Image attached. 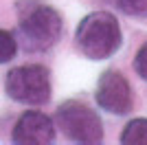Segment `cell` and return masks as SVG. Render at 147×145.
Listing matches in <instances>:
<instances>
[{"label":"cell","mask_w":147,"mask_h":145,"mask_svg":"<svg viewBox=\"0 0 147 145\" xmlns=\"http://www.w3.org/2000/svg\"><path fill=\"white\" fill-rule=\"evenodd\" d=\"M75 42L81 55L88 60L101 62L108 60L121 48L123 33L121 24L114 18V13L108 11H92L77 24L75 31Z\"/></svg>","instance_id":"6da1fadb"},{"label":"cell","mask_w":147,"mask_h":145,"mask_svg":"<svg viewBox=\"0 0 147 145\" xmlns=\"http://www.w3.org/2000/svg\"><path fill=\"white\" fill-rule=\"evenodd\" d=\"M18 29L26 51L42 53V51H49L59 42L61 33H64V20H61L57 9L33 2L20 11Z\"/></svg>","instance_id":"7a4b0ae2"},{"label":"cell","mask_w":147,"mask_h":145,"mask_svg":"<svg viewBox=\"0 0 147 145\" xmlns=\"http://www.w3.org/2000/svg\"><path fill=\"white\" fill-rule=\"evenodd\" d=\"M55 125L73 143L94 145L103 141V123L97 110L75 99H68L55 110Z\"/></svg>","instance_id":"3957f363"},{"label":"cell","mask_w":147,"mask_h":145,"mask_svg":"<svg viewBox=\"0 0 147 145\" xmlns=\"http://www.w3.org/2000/svg\"><path fill=\"white\" fill-rule=\"evenodd\" d=\"M5 92L16 103L44 106L51 101V72L42 64H29L9 70L5 79Z\"/></svg>","instance_id":"277c9868"},{"label":"cell","mask_w":147,"mask_h":145,"mask_svg":"<svg viewBox=\"0 0 147 145\" xmlns=\"http://www.w3.org/2000/svg\"><path fill=\"white\" fill-rule=\"evenodd\" d=\"M94 99L101 110L119 117L129 115L134 108V95H132L129 81L125 79L123 72L114 70V68H108L101 72L97 81V90H94Z\"/></svg>","instance_id":"5b68a950"},{"label":"cell","mask_w":147,"mask_h":145,"mask_svg":"<svg viewBox=\"0 0 147 145\" xmlns=\"http://www.w3.org/2000/svg\"><path fill=\"white\" fill-rule=\"evenodd\" d=\"M11 141L18 145H49L55 141V123L40 110H26L13 125Z\"/></svg>","instance_id":"8992f818"},{"label":"cell","mask_w":147,"mask_h":145,"mask_svg":"<svg viewBox=\"0 0 147 145\" xmlns=\"http://www.w3.org/2000/svg\"><path fill=\"white\" fill-rule=\"evenodd\" d=\"M119 141L123 145H147V119L138 117V119L127 121Z\"/></svg>","instance_id":"52a82bcc"},{"label":"cell","mask_w":147,"mask_h":145,"mask_svg":"<svg viewBox=\"0 0 147 145\" xmlns=\"http://www.w3.org/2000/svg\"><path fill=\"white\" fill-rule=\"evenodd\" d=\"M18 53V40L11 31L0 29V64H9Z\"/></svg>","instance_id":"ba28073f"},{"label":"cell","mask_w":147,"mask_h":145,"mask_svg":"<svg viewBox=\"0 0 147 145\" xmlns=\"http://www.w3.org/2000/svg\"><path fill=\"white\" fill-rule=\"evenodd\" d=\"M119 9L136 20H147V0H119Z\"/></svg>","instance_id":"9c48e42d"},{"label":"cell","mask_w":147,"mask_h":145,"mask_svg":"<svg viewBox=\"0 0 147 145\" xmlns=\"http://www.w3.org/2000/svg\"><path fill=\"white\" fill-rule=\"evenodd\" d=\"M134 70L141 79L147 81V42H143V46L138 48V53L134 57Z\"/></svg>","instance_id":"30bf717a"}]
</instances>
